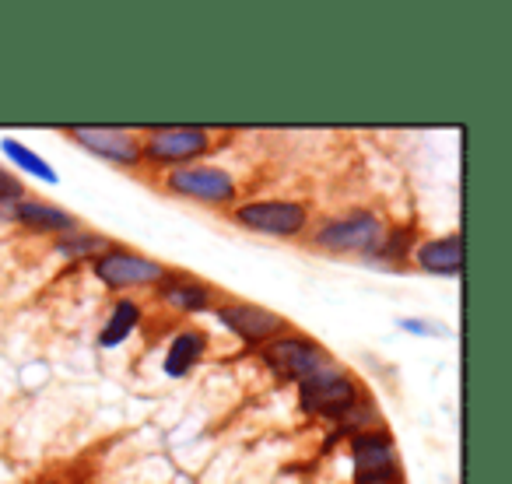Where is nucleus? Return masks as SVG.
<instances>
[{"mask_svg": "<svg viewBox=\"0 0 512 484\" xmlns=\"http://www.w3.org/2000/svg\"><path fill=\"white\" fill-rule=\"evenodd\" d=\"M299 393H302V411L316 414V418H348L365 400L358 379L348 369H341L334 358L327 365H320L309 379H302Z\"/></svg>", "mask_w": 512, "mask_h": 484, "instance_id": "1", "label": "nucleus"}, {"mask_svg": "<svg viewBox=\"0 0 512 484\" xmlns=\"http://www.w3.org/2000/svg\"><path fill=\"white\" fill-rule=\"evenodd\" d=\"M383 235H386L383 221L372 211H348L323 221L309 239H313V246H320L327 253H362V257L372 260Z\"/></svg>", "mask_w": 512, "mask_h": 484, "instance_id": "2", "label": "nucleus"}, {"mask_svg": "<svg viewBox=\"0 0 512 484\" xmlns=\"http://www.w3.org/2000/svg\"><path fill=\"white\" fill-rule=\"evenodd\" d=\"M235 225L256 235H271V239H299L309 228V207L302 200H246L235 204L232 211Z\"/></svg>", "mask_w": 512, "mask_h": 484, "instance_id": "3", "label": "nucleus"}, {"mask_svg": "<svg viewBox=\"0 0 512 484\" xmlns=\"http://www.w3.org/2000/svg\"><path fill=\"white\" fill-rule=\"evenodd\" d=\"M169 267L155 257H144L127 246H109L92 260V274L109 292H134V288H155Z\"/></svg>", "mask_w": 512, "mask_h": 484, "instance_id": "4", "label": "nucleus"}, {"mask_svg": "<svg viewBox=\"0 0 512 484\" xmlns=\"http://www.w3.org/2000/svg\"><path fill=\"white\" fill-rule=\"evenodd\" d=\"M211 151V130L193 123H172V127H148L141 141V158L165 169L193 165Z\"/></svg>", "mask_w": 512, "mask_h": 484, "instance_id": "5", "label": "nucleus"}, {"mask_svg": "<svg viewBox=\"0 0 512 484\" xmlns=\"http://www.w3.org/2000/svg\"><path fill=\"white\" fill-rule=\"evenodd\" d=\"M162 186H165V193H176V197L193 200V204H204V207H228L239 197V186H235L232 172H225L221 165H207V162L169 169Z\"/></svg>", "mask_w": 512, "mask_h": 484, "instance_id": "6", "label": "nucleus"}, {"mask_svg": "<svg viewBox=\"0 0 512 484\" xmlns=\"http://www.w3.org/2000/svg\"><path fill=\"white\" fill-rule=\"evenodd\" d=\"M260 358L267 362V369H274V376L292 379V383H302V379L313 376L320 365L330 362L327 348L320 341L306 334H295V330H285L281 337L267 341L260 348Z\"/></svg>", "mask_w": 512, "mask_h": 484, "instance_id": "7", "label": "nucleus"}, {"mask_svg": "<svg viewBox=\"0 0 512 484\" xmlns=\"http://www.w3.org/2000/svg\"><path fill=\"white\" fill-rule=\"evenodd\" d=\"M214 316H218V323L228 334L253 344V348H264L267 341H274V337H281L285 330H292L281 313H274V309H267V306H256V302H246V299L221 302V306H214Z\"/></svg>", "mask_w": 512, "mask_h": 484, "instance_id": "8", "label": "nucleus"}, {"mask_svg": "<svg viewBox=\"0 0 512 484\" xmlns=\"http://www.w3.org/2000/svg\"><path fill=\"white\" fill-rule=\"evenodd\" d=\"M351 463H355V484H397L400 456L390 432L369 428L351 442Z\"/></svg>", "mask_w": 512, "mask_h": 484, "instance_id": "9", "label": "nucleus"}, {"mask_svg": "<svg viewBox=\"0 0 512 484\" xmlns=\"http://www.w3.org/2000/svg\"><path fill=\"white\" fill-rule=\"evenodd\" d=\"M67 137L78 148H85L88 155L106 158V162L123 165V169H137L144 162L141 137L127 127H67Z\"/></svg>", "mask_w": 512, "mask_h": 484, "instance_id": "10", "label": "nucleus"}, {"mask_svg": "<svg viewBox=\"0 0 512 484\" xmlns=\"http://www.w3.org/2000/svg\"><path fill=\"white\" fill-rule=\"evenodd\" d=\"M155 295L162 306H169L179 316H197L214 309V285L204 278H193L183 271H165V278L155 285Z\"/></svg>", "mask_w": 512, "mask_h": 484, "instance_id": "11", "label": "nucleus"}, {"mask_svg": "<svg viewBox=\"0 0 512 484\" xmlns=\"http://www.w3.org/2000/svg\"><path fill=\"white\" fill-rule=\"evenodd\" d=\"M15 225L29 228V232H39V235H67L74 232V228H81V221L74 218L71 211H64V207L50 204V200H32V197H22L15 207H11V218Z\"/></svg>", "mask_w": 512, "mask_h": 484, "instance_id": "12", "label": "nucleus"}, {"mask_svg": "<svg viewBox=\"0 0 512 484\" xmlns=\"http://www.w3.org/2000/svg\"><path fill=\"white\" fill-rule=\"evenodd\" d=\"M418 271L435 274V278H456L463 271V235L449 232V235H435V239L418 242L411 250Z\"/></svg>", "mask_w": 512, "mask_h": 484, "instance_id": "13", "label": "nucleus"}, {"mask_svg": "<svg viewBox=\"0 0 512 484\" xmlns=\"http://www.w3.org/2000/svg\"><path fill=\"white\" fill-rule=\"evenodd\" d=\"M204 351H207V334H200V330H179L169 341V351H165V362H162L165 376L172 379L190 376V369H197Z\"/></svg>", "mask_w": 512, "mask_h": 484, "instance_id": "14", "label": "nucleus"}, {"mask_svg": "<svg viewBox=\"0 0 512 484\" xmlns=\"http://www.w3.org/2000/svg\"><path fill=\"white\" fill-rule=\"evenodd\" d=\"M137 323H141V306H137L134 299H120L109 309L106 327L99 330V348H120V344L134 334Z\"/></svg>", "mask_w": 512, "mask_h": 484, "instance_id": "15", "label": "nucleus"}, {"mask_svg": "<svg viewBox=\"0 0 512 484\" xmlns=\"http://www.w3.org/2000/svg\"><path fill=\"white\" fill-rule=\"evenodd\" d=\"M0 151L8 155V162L15 165V169L29 172V176L43 179V183H50V186H57V183H60V176L53 172V165L46 162L43 155H36L32 148H25V144L18 141V137H4V141H0Z\"/></svg>", "mask_w": 512, "mask_h": 484, "instance_id": "16", "label": "nucleus"}, {"mask_svg": "<svg viewBox=\"0 0 512 484\" xmlns=\"http://www.w3.org/2000/svg\"><path fill=\"white\" fill-rule=\"evenodd\" d=\"M113 242L106 239V235H95L88 232V228H74V232L60 235L57 242H53V250H57V257H67V260H95L102 250H109Z\"/></svg>", "mask_w": 512, "mask_h": 484, "instance_id": "17", "label": "nucleus"}, {"mask_svg": "<svg viewBox=\"0 0 512 484\" xmlns=\"http://www.w3.org/2000/svg\"><path fill=\"white\" fill-rule=\"evenodd\" d=\"M407 239H411V228H386L383 242H379V250H376V260H390V264H397V260L411 257Z\"/></svg>", "mask_w": 512, "mask_h": 484, "instance_id": "18", "label": "nucleus"}, {"mask_svg": "<svg viewBox=\"0 0 512 484\" xmlns=\"http://www.w3.org/2000/svg\"><path fill=\"white\" fill-rule=\"evenodd\" d=\"M22 197H29V193H25V183L15 176V172H8L4 165H0V218L8 221L11 207H15Z\"/></svg>", "mask_w": 512, "mask_h": 484, "instance_id": "19", "label": "nucleus"}, {"mask_svg": "<svg viewBox=\"0 0 512 484\" xmlns=\"http://www.w3.org/2000/svg\"><path fill=\"white\" fill-rule=\"evenodd\" d=\"M400 330H407V334H442V327H432V323H421V320H400Z\"/></svg>", "mask_w": 512, "mask_h": 484, "instance_id": "20", "label": "nucleus"}]
</instances>
